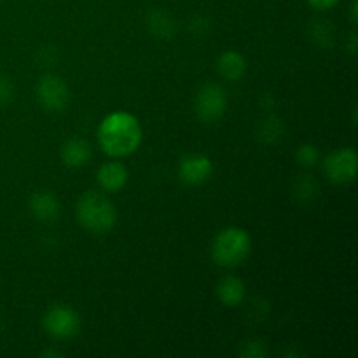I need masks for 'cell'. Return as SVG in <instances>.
I'll list each match as a JSON object with an SVG mask.
<instances>
[{
    "instance_id": "16",
    "label": "cell",
    "mask_w": 358,
    "mask_h": 358,
    "mask_svg": "<svg viewBox=\"0 0 358 358\" xmlns=\"http://www.w3.org/2000/svg\"><path fill=\"white\" fill-rule=\"evenodd\" d=\"M294 192L299 196L301 199H311L315 194H318V185L317 182L311 178V175H301L297 178L296 185H294Z\"/></svg>"
},
{
    "instance_id": "14",
    "label": "cell",
    "mask_w": 358,
    "mask_h": 358,
    "mask_svg": "<svg viewBox=\"0 0 358 358\" xmlns=\"http://www.w3.org/2000/svg\"><path fill=\"white\" fill-rule=\"evenodd\" d=\"M147 27L157 38H170L175 31V21L163 10H154L149 14Z\"/></svg>"
},
{
    "instance_id": "2",
    "label": "cell",
    "mask_w": 358,
    "mask_h": 358,
    "mask_svg": "<svg viewBox=\"0 0 358 358\" xmlns=\"http://www.w3.org/2000/svg\"><path fill=\"white\" fill-rule=\"evenodd\" d=\"M77 220L86 231L93 234H105L112 231L117 220V210L107 194L87 191L77 201Z\"/></svg>"
},
{
    "instance_id": "9",
    "label": "cell",
    "mask_w": 358,
    "mask_h": 358,
    "mask_svg": "<svg viewBox=\"0 0 358 358\" xmlns=\"http://www.w3.org/2000/svg\"><path fill=\"white\" fill-rule=\"evenodd\" d=\"M30 212L41 222H55L59 215V201L51 191H37L30 198Z\"/></svg>"
},
{
    "instance_id": "19",
    "label": "cell",
    "mask_w": 358,
    "mask_h": 358,
    "mask_svg": "<svg viewBox=\"0 0 358 358\" xmlns=\"http://www.w3.org/2000/svg\"><path fill=\"white\" fill-rule=\"evenodd\" d=\"M296 159L297 163L304 168L315 166L318 161V150L315 149L313 145H301L299 149H297Z\"/></svg>"
},
{
    "instance_id": "20",
    "label": "cell",
    "mask_w": 358,
    "mask_h": 358,
    "mask_svg": "<svg viewBox=\"0 0 358 358\" xmlns=\"http://www.w3.org/2000/svg\"><path fill=\"white\" fill-rule=\"evenodd\" d=\"M13 83L9 80V77L0 76V105L7 103L13 98Z\"/></svg>"
},
{
    "instance_id": "22",
    "label": "cell",
    "mask_w": 358,
    "mask_h": 358,
    "mask_svg": "<svg viewBox=\"0 0 358 358\" xmlns=\"http://www.w3.org/2000/svg\"><path fill=\"white\" fill-rule=\"evenodd\" d=\"M352 21L353 23H357V2L355 0H353V3H352Z\"/></svg>"
},
{
    "instance_id": "6",
    "label": "cell",
    "mask_w": 358,
    "mask_h": 358,
    "mask_svg": "<svg viewBox=\"0 0 358 358\" xmlns=\"http://www.w3.org/2000/svg\"><path fill=\"white\" fill-rule=\"evenodd\" d=\"M35 94H37V100L42 108L49 112H62L70 100L69 86L62 77L55 76V73H45L38 79Z\"/></svg>"
},
{
    "instance_id": "5",
    "label": "cell",
    "mask_w": 358,
    "mask_h": 358,
    "mask_svg": "<svg viewBox=\"0 0 358 358\" xmlns=\"http://www.w3.org/2000/svg\"><path fill=\"white\" fill-rule=\"evenodd\" d=\"M227 108V94L222 86L208 83L199 87L196 94L194 110L203 122H215L224 115Z\"/></svg>"
},
{
    "instance_id": "13",
    "label": "cell",
    "mask_w": 358,
    "mask_h": 358,
    "mask_svg": "<svg viewBox=\"0 0 358 358\" xmlns=\"http://www.w3.org/2000/svg\"><path fill=\"white\" fill-rule=\"evenodd\" d=\"M217 69H219L220 76L227 80H240L247 72V59L243 55L236 51H226L220 55L219 62H217Z\"/></svg>"
},
{
    "instance_id": "12",
    "label": "cell",
    "mask_w": 358,
    "mask_h": 358,
    "mask_svg": "<svg viewBox=\"0 0 358 358\" xmlns=\"http://www.w3.org/2000/svg\"><path fill=\"white\" fill-rule=\"evenodd\" d=\"M93 150L91 145L83 138H70L62 147V161L69 168H79L90 163Z\"/></svg>"
},
{
    "instance_id": "18",
    "label": "cell",
    "mask_w": 358,
    "mask_h": 358,
    "mask_svg": "<svg viewBox=\"0 0 358 358\" xmlns=\"http://www.w3.org/2000/svg\"><path fill=\"white\" fill-rule=\"evenodd\" d=\"M315 34L313 37L317 38V44L320 45H329L334 37V30H332V24L329 21H315Z\"/></svg>"
},
{
    "instance_id": "8",
    "label": "cell",
    "mask_w": 358,
    "mask_h": 358,
    "mask_svg": "<svg viewBox=\"0 0 358 358\" xmlns=\"http://www.w3.org/2000/svg\"><path fill=\"white\" fill-rule=\"evenodd\" d=\"M213 163L205 154H187L178 163V177L187 185H201L212 177Z\"/></svg>"
},
{
    "instance_id": "4",
    "label": "cell",
    "mask_w": 358,
    "mask_h": 358,
    "mask_svg": "<svg viewBox=\"0 0 358 358\" xmlns=\"http://www.w3.org/2000/svg\"><path fill=\"white\" fill-rule=\"evenodd\" d=\"M44 331L55 339H72L80 332V318L76 310L65 304H55L42 318Z\"/></svg>"
},
{
    "instance_id": "1",
    "label": "cell",
    "mask_w": 358,
    "mask_h": 358,
    "mask_svg": "<svg viewBox=\"0 0 358 358\" xmlns=\"http://www.w3.org/2000/svg\"><path fill=\"white\" fill-rule=\"evenodd\" d=\"M98 143L105 154L124 157L135 152L142 143V128L135 115L128 112H112L98 128Z\"/></svg>"
},
{
    "instance_id": "3",
    "label": "cell",
    "mask_w": 358,
    "mask_h": 358,
    "mask_svg": "<svg viewBox=\"0 0 358 358\" xmlns=\"http://www.w3.org/2000/svg\"><path fill=\"white\" fill-rule=\"evenodd\" d=\"M252 250V240L247 231L240 227H226L212 243V257L222 268H236L247 261Z\"/></svg>"
},
{
    "instance_id": "15",
    "label": "cell",
    "mask_w": 358,
    "mask_h": 358,
    "mask_svg": "<svg viewBox=\"0 0 358 358\" xmlns=\"http://www.w3.org/2000/svg\"><path fill=\"white\" fill-rule=\"evenodd\" d=\"M282 133L283 126L282 122H280V119L275 117V115L264 119V121H261V124H259V140L264 143H275L276 140L282 136Z\"/></svg>"
},
{
    "instance_id": "17",
    "label": "cell",
    "mask_w": 358,
    "mask_h": 358,
    "mask_svg": "<svg viewBox=\"0 0 358 358\" xmlns=\"http://www.w3.org/2000/svg\"><path fill=\"white\" fill-rule=\"evenodd\" d=\"M240 355L247 358H261L268 355V348H266L264 341H261V339H248L241 345Z\"/></svg>"
},
{
    "instance_id": "21",
    "label": "cell",
    "mask_w": 358,
    "mask_h": 358,
    "mask_svg": "<svg viewBox=\"0 0 358 358\" xmlns=\"http://www.w3.org/2000/svg\"><path fill=\"white\" fill-rule=\"evenodd\" d=\"M306 2L310 3L311 7H315V9L327 10V9H332L339 0H306Z\"/></svg>"
},
{
    "instance_id": "11",
    "label": "cell",
    "mask_w": 358,
    "mask_h": 358,
    "mask_svg": "<svg viewBox=\"0 0 358 358\" xmlns=\"http://www.w3.org/2000/svg\"><path fill=\"white\" fill-rule=\"evenodd\" d=\"M245 294H247L245 283L238 276L227 275L217 283V297L227 308L240 306L245 299Z\"/></svg>"
},
{
    "instance_id": "23",
    "label": "cell",
    "mask_w": 358,
    "mask_h": 358,
    "mask_svg": "<svg viewBox=\"0 0 358 358\" xmlns=\"http://www.w3.org/2000/svg\"><path fill=\"white\" fill-rule=\"evenodd\" d=\"M42 355H44V357H62V353L55 352V350H48V352H44Z\"/></svg>"
},
{
    "instance_id": "10",
    "label": "cell",
    "mask_w": 358,
    "mask_h": 358,
    "mask_svg": "<svg viewBox=\"0 0 358 358\" xmlns=\"http://www.w3.org/2000/svg\"><path fill=\"white\" fill-rule=\"evenodd\" d=\"M96 180L103 191L117 192L128 182V170H126L124 164L117 163V161H110V163L101 164L96 173Z\"/></svg>"
},
{
    "instance_id": "7",
    "label": "cell",
    "mask_w": 358,
    "mask_h": 358,
    "mask_svg": "<svg viewBox=\"0 0 358 358\" xmlns=\"http://www.w3.org/2000/svg\"><path fill=\"white\" fill-rule=\"evenodd\" d=\"M358 157L357 152L350 147L338 149L329 154L324 161V171L327 178L334 184H348L357 177Z\"/></svg>"
}]
</instances>
